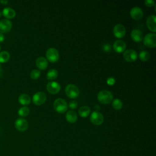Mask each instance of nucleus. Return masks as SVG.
<instances>
[{
    "label": "nucleus",
    "instance_id": "1",
    "mask_svg": "<svg viewBox=\"0 0 156 156\" xmlns=\"http://www.w3.org/2000/svg\"><path fill=\"white\" fill-rule=\"evenodd\" d=\"M98 99L102 104H109L113 99V94L110 91L102 90L98 94Z\"/></svg>",
    "mask_w": 156,
    "mask_h": 156
},
{
    "label": "nucleus",
    "instance_id": "2",
    "mask_svg": "<svg viewBox=\"0 0 156 156\" xmlns=\"http://www.w3.org/2000/svg\"><path fill=\"white\" fill-rule=\"evenodd\" d=\"M54 108L57 112L62 113L67 110L68 104L64 99L58 98L54 102Z\"/></svg>",
    "mask_w": 156,
    "mask_h": 156
},
{
    "label": "nucleus",
    "instance_id": "3",
    "mask_svg": "<svg viewBox=\"0 0 156 156\" xmlns=\"http://www.w3.org/2000/svg\"><path fill=\"white\" fill-rule=\"evenodd\" d=\"M143 39V43L146 46L154 48L156 46V34L155 33H149Z\"/></svg>",
    "mask_w": 156,
    "mask_h": 156
},
{
    "label": "nucleus",
    "instance_id": "4",
    "mask_svg": "<svg viewBox=\"0 0 156 156\" xmlns=\"http://www.w3.org/2000/svg\"><path fill=\"white\" fill-rule=\"evenodd\" d=\"M46 56L49 62L54 63L58 61L59 58V53L55 48H50L46 51Z\"/></svg>",
    "mask_w": 156,
    "mask_h": 156
},
{
    "label": "nucleus",
    "instance_id": "5",
    "mask_svg": "<svg viewBox=\"0 0 156 156\" xmlns=\"http://www.w3.org/2000/svg\"><path fill=\"white\" fill-rule=\"evenodd\" d=\"M65 93L67 96L70 98H76L79 94L78 88L73 84H68L65 88Z\"/></svg>",
    "mask_w": 156,
    "mask_h": 156
},
{
    "label": "nucleus",
    "instance_id": "6",
    "mask_svg": "<svg viewBox=\"0 0 156 156\" xmlns=\"http://www.w3.org/2000/svg\"><path fill=\"white\" fill-rule=\"evenodd\" d=\"M46 95L43 91H38L35 93L32 97V101L36 105H41L45 102Z\"/></svg>",
    "mask_w": 156,
    "mask_h": 156
},
{
    "label": "nucleus",
    "instance_id": "7",
    "mask_svg": "<svg viewBox=\"0 0 156 156\" xmlns=\"http://www.w3.org/2000/svg\"><path fill=\"white\" fill-rule=\"evenodd\" d=\"M90 121L95 125H100L104 121V116L101 113L95 111L91 114Z\"/></svg>",
    "mask_w": 156,
    "mask_h": 156
},
{
    "label": "nucleus",
    "instance_id": "8",
    "mask_svg": "<svg viewBox=\"0 0 156 156\" xmlns=\"http://www.w3.org/2000/svg\"><path fill=\"white\" fill-rule=\"evenodd\" d=\"M15 126L20 132H24L28 128V122L24 118H18L15 121Z\"/></svg>",
    "mask_w": 156,
    "mask_h": 156
},
{
    "label": "nucleus",
    "instance_id": "9",
    "mask_svg": "<svg viewBox=\"0 0 156 156\" xmlns=\"http://www.w3.org/2000/svg\"><path fill=\"white\" fill-rule=\"evenodd\" d=\"M123 57L127 62H133L137 58V53L135 50L129 49L124 51L123 54Z\"/></svg>",
    "mask_w": 156,
    "mask_h": 156
},
{
    "label": "nucleus",
    "instance_id": "10",
    "mask_svg": "<svg viewBox=\"0 0 156 156\" xmlns=\"http://www.w3.org/2000/svg\"><path fill=\"white\" fill-rule=\"evenodd\" d=\"M113 34L117 38H122L126 34V28L122 24H117L113 27Z\"/></svg>",
    "mask_w": 156,
    "mask_h": 156
},
{
    "label": "nucleus",
    "instance_id": "11",
    "mask_svg": "<svg viewBox=\"0 0 156 156\" xmlns=\"http://www.w3.org/2000/svg\"><path fill=\"white\" fill-rule=\"evenodd\" d=\"M12 27V22L7 19H3L0 21V32L6 33L10 30Z\"/></svg>",
    "mask_w": 156,
    "mask_h": 156
},
{
    "label": "nucleus",
    "instance_id": "12",
    "mask_svg": "<svg viewBox=\"0 0 156 156\" xmlns=\"http://www.w3.org/2000/svg\"><path fill=\"white\" fill-rule=\"evenodd\" d=\"M46 88L51 94H57L60 90V85L57 82H49L46 85Z\"/></svg>",
    "mask_w": 156,
    "mask_h": 156
},
{
    "label": "nucleus",
    "instance_id": "13",
    "mask_svg": "<svg viewBox=\"0 0 156 156\" xmlns=\"http://www.w3.org/2000/svg\"><path fill=\"white\" fill-rule=\"evenodd\" d=\"M130 14L133 19L135 20H138L143 17V12L142 9L139 7H134L131 9L130 11Z\"/></svg>",
    "mask_w": 156,
    "mask_h": 156
},
{
    "label": "nucleus",
    "instance_id": "14",
    "mask_svg": "<svg viewBox=\"0 0 156 156\" xmlns=\"http://www.w3.org/2000/svg\"><path fill=\"white\" fill-rule=\"evenodd\" d=\"M114 50L118 53L122 52L125 51L126 48V44L124 41L122 40H117L115 41L113 45Z\"/></svg>",
    "mask_w": 156,
    "mask_h": 156
},
{
    "label": "nucleus",
    "instance_id": "15",
    "mask_svg": "<svg viewBox=\"0 0 156 156\" xmlns=\"http://www.w3.org/2000/svg\"><path fill=\"white\" fill-rule=\"evenodd\" d=\"M155 19L156 17L154 15H152L148 16L146 20V24L148 29L153 32L154 33L156 31V26H155Z\"/></svg>",
    "mask_w": 156,
    "mask_h": 156
},
{
    "label": "nucleus",
    "instance_id": "16",
    "mask_svg": "<svg viewBox=\"0 0 156 156\" xmlns=\"http://www.w3.org/2000/svg\"><path fill=\"white\" fill-rule=\"evenodd\" d=\"M130 37L133 41L136 42H140L143 40V33L140 30L135 29L132 30L130 33Z\"/></svg>",
    "mask_w": 156,
    "mask_h": 156
},
{
    "label": "nucleus",
    "instance_id": "17",
    "mask_svg": "<svg viewBox=\"0 0 156 156\" xmlns=\"http://www.w3.org/2000/svg\"><path fill=\"white\" fill-rule=\"evenodd\" d=\"M48 63L46 58L43 57L37 58L36 60V65L40 69H45L48 66Z\"/></svg>",
    "mask_w": 156,
    "mask_h": 156
},
{
    "label": "nucleus",
    "instance_id": "18",
    "mask_svg": "<svg viewBox=\"0 0 156 156\" xmlns=\"http://www.w3.org/2000/svg\"><path fill=\"white\" fill-rule=\"evenodd\" d=\"M66 119L68 122L74 123L77 119V113L73 110H68L66 114Z\"/></svg>",
    "mask_w": 156,
    "mask_h": 156
},
{
    "label": "nucleus",
    "instance_id": "19",
    "mask_svg": "<svg viewBox=\"0 0 156 156\" xmlns=\"http://www.w3.org/2000/svg\"><path fill=\"white\" fill-rule=\"evenodd\" d=\"M2 14L7 18L10 19V18H13V17H15V16L16 15V12L13 9H12L10 7H5L2 10Z\"/></svg>",
    "mask_w": 156,
    "mask_h": 156
},
{
    "label": "nucleus",
    "instance_id": "20",
    "mask_svg": "<svg viewBox=\"0 0 156 156\" xmlns=\"http://www.w3.org/2000/svg\"><path fill=\"white\" fill-rule=\"evenodd\" d=\"M30 98L27 94H21L18 97V101L22 105H28L30 102Z\"/></svg>",
    "mask_w": 156,
    "mask_h": 156
},
{
    "label": "nucleus",
    "instance_id": "21",
    "mask_svg": "<svg viewBox=\"0 0 156 156\" xmlns=\"http://www.w3.org/2000/svg\"><path fill=\"white\" fill-rule=\"evenodd\" d=\"M90 113V108L88 106H82L79 109V114L81 117L86 118Z\"/></svg>",
    "mask_w": 156,
    "mask_h": 156
},
{
    "label": "nucleus",
    "instance_id": "22",
    "mask_svg": "<svg viewBox=\"0 0 156 156\" xmlns=\"http://www.w3.org/2000/svg\"><path fill=\"white\" fill-rule=\"evenodd\" d=\"M57 76H58V72L55 69H49L48 71V73H47V75H46L47 79L48 80H50L55 79Z\"/></svg>",
    "mask_w": 156,
    "mask_h": 156
},
{
    "label": "nucleus",
    "instance_id": "23",
    "mask_svg": "<svg viewBox=\"0 0 156 156\" xmlns=\"http://www.w3.org/2000/svg\"><path fill=\"white\" fill-rule=\"evenodd\" d=\"M10 58V54L7 51H2L0 52V63L7 62Z\"/></svg>",
    "mask_w": 156,
    "mask_h": 156
},
{
    "label": "nucleus",
    "instance_id": "24",
    "mask_svg": "<svg viewBox=\"0 0 156 156\" xmlns=\"http://www.w3.org/2000/svg\"><path fill=\"white\" fill-rule=\"evenodd\" d=\"M139 58L142 61H147L150 58V54L146 51H141L139 53Z\"/></svg>",
    "mask_w": 156,
    "mask_h": 156
},
{
    "label": "nucleus",
    "instance_id": "25",
    "mask_svg": "<svg viewBox=\"0 0 156 156\" xmlns=\"http://www.w3.org/2000/svg\"><path fill=\"white\" fill-rule=\"evenodd\" d=\"M18 113L20 116H22V117L26 116L29 113V109L27 107H26V106L22 107L18 110Z\"/></svg>",
    "mask_w": 156,
    "mask_h": 156
},
{
    "label": "nucleus",
    "instance_id": "26",
    "mask_svg": "<svg viewBox=\"0 0 156 156\" xmlns=\"http://www.w3.org/2000/svg\"><path fill=\"white\" fill-rule=\"evenodd\" d=\"M112 107L115 110H119L122 107V102L119 99H115L112 102Z\"/></svg>",
    "mask_w": 156,
    "mask_h": 156
},
{
    "label": "nucleus",
    "instance_id": "27",
    "mask_svg": "<svg viewBox=\"0 0 156 156\" xmlns=\"http://www.w3.org/2000/svg\"><path fill=\"white\" fill-rule=\"evenodd\" d=\"M40 71L38 69H33L30 73V77L32 79H37L40 76Z\"/></svg>",
    "mask_w": 156,
    "mask_h": 156
},
{
    "label": "nucleus",
    "instance_id": "28",
    "mask_svg": "<svg viewBox=\"0 0 156 156\" xmlns=\"http://www.w3.org/2000/svg\"><path fill=\"white\" fill-rule=\"evenodd\" d=\"M102 50L104 52H108L111 50V45L109 43H105L102 46Z\"/></svg>",
    "mask_w": 156,
    "mask_h": 156
},
{
    "label": "nucleus",
    "instance_id": "29",
    "mask_svg": "<svg viewBox=\"0 0 156 156\" xmlns=\"http://www.w3.org/2000/svg\"><path fill=\"white\" fill-rule=\"evenodd\" d=\"M68 105H69V108H71L72 109H75V108H77V107L78 105V104L76 101H71L69 102Z\"/></svg>",
    "mask_w": 156,
    "mask_h": 156
},
{
    "label": "nucleus",
    "instance_id": "30",
    "mask_svg": "<svg viewBox=\"0 0 156 156\" xmlns=\"http://www.w3.org/2000/svg\"><path fill=\"white\" fill-rule=\"evenodd\" d=\"M115 83V79L113 78V77H108L107 80V83L108 85H114Z\"/></svg>",
    "mask_w": 156,
    "mask_h": 156
},
{
    "label": "nucleus",
    "instance_id": "31",
    "mask_svg": "<svg viewBox=\"0 0 156 156\" xmlns=\"http://www.w3.org/2000/svg\"><path fill=\"white\" fill-rule=\"evenodd\" d=\"M144 4L147 7H151V6L154 5L155 2L153 0H145L144 1Z\"/></svg>",
    "mask_w": 156,
    "mask_h": 156
},
{
    "label": "nucleus",
    "instance_id": "32",
    "mask_svg": "<svg viewBox=\"0 0 156 156\" xmlns=\"http://www.w3.org/2000/svg\"><path fill=\"white\" fill-rule=\"evenodd\" d=\"M4 39H5L4 35L0 33V42H2L4 40Z\"/></svg>",
    "mask_w": 156,
    "mask_h": 156
},
{
    "label": "nucleus",
    "instance_id": "33",
    "mask_svg": "<svg viewBox=\"0 0 156 156\" xmlns=\"http://www.w3.org/2000/svg\"><path fill=\"white\" fill-rule=\"evenodd\" d=\"M2 73H3V70L2 69V68H1V64H0V77L2 76Z\"/></svg>",
    "mask_w": 156,
    "mask_h": 156
},
{
    "label": "nucleus",
    "instance_id": "34",
    "mask_svg": "<svg viewBox=\"0 0 156 156\" xmlns=\"http://www.w3.org/2000/svg\"><path fill=\"white\" fill-rule=\"evenodd\" d=\"M1 3L2 4H7L8 3V1H0Z\"/></svg>",
    "mask_w": 156,
    "mask_h": 156
},
{
    "label": "nucleus",
    "instance_id": "35",
    "mask_svg": "<svg viewBox=\"0 0 156 156\" xmlns=\"http://www.w3.org/2000/svg\"><path fill=\"white\" fill-rule=\"evenodd\" d=\"M1 16H2V12H0V17H1Z\"/></svg>",
    "mask_w": 156,
    "mask_h": 156
},
{
    "label": "nucleus",
    "instance_id": "36",
    "mask_svg": "<svg viewBox=\"0 0 156 156\" xmlns=\"http://www.w3.org/2000/svg\"><path fill=\"white\" fill-rule=\"evenodd\" d=\"M0 50H1V46H0Z\"/></svg>",
    "mask_w": 156,
    "mask_h": 156
}]
</instances>
